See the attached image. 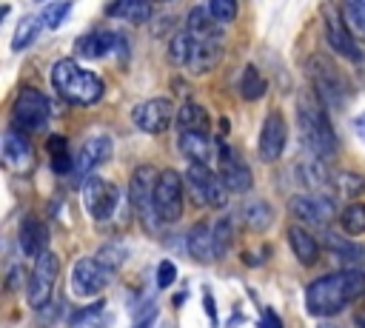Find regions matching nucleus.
Masks as SVG:
<instances>
[{"label": "nucleus", "instance_id": "1", "mask_svg": "<svg viewBox=\"0 0 365 328\" xmlns=\"http://www.w3.org/2000/svg\"><path fill=\"white\" fill-rule=\"evenodd\" d=\"M359 297H365V268H339L305 288V308L311 317H337Z\"/></svg>", "mask_w": 365, "mask_h": 328}, {"label": "nucleus", "instance_id": "2", "mask_svg": "<svg viewBox=\"0 0 365 328\" xmlns=\"http://www.w3.org/2000/svg\"><path fill=\"white\" fill-rule=\"evenodd\" d=\"M294 109H297V129H300L305 148L320 160H331L339 151V140L328 120L325 103L314 92H300Z\"/></svg>", "mask_w": 365, "mask_h": 328}, {"label": "nucleus", "instance_id": "3", "mask_svg": "<svg viewBox=\"0 0 365 328\" xmlns=\"http://www.w3.org/2000/svg\"><path fill=\"white\" fill-rule=\"evenodd\" d=\"M52 86H55V92L66 103H75V106H94V103L103 100V92H106L100 75L83 69L72 58H63V60L55 63V69H52Z\"/></svg>", "mask_w": 365, "mask_h": 328}, {"label": "nucleus", "instance_id": "4", "mask_svg": "<svg viewBox=\"0 0 365 328\" xmlns=\"http://www.w3.org/2000/svg\"><path fill=\"white\" fill-rule=\"evenodd\" d=\"M305 72H308V80L314 83V94L325 106L342 109V103L348 100V80L339 72V66L325 55H311Z\"/></svg>", "mask_w": 365, "mask_h": 328}, {"label": "nucleus", "instance_id": "5", "mask_svg": "<svg viewBox=\"0 0 365 328\" xmlns=\"http://www.w3.org/2000/svg\"><path fill=\"white\" fill-rule=\"evenodd\" d=\"M157 175L154 166H137L131 180H129V200H131V209L137 214V220L143 223L146 231H157L160 229V214H157V206H154V186H157Z\"/></svg>", "mask_w": 365, "mask_h": 328}, {"label": "nucleus", "instance_id": "6", "mask_svg": "<svg viewBox=\"0 0 365 328\" xmlns=\"http://www.w3.org/2000/svg\"><path fill=\"white\" fill-rule=\"evenodd\" d=\"M52 120V103L43 92L26 86L18 92L15 106H12V126L21 131H43Z\"/></svg>", "mask_w": 365, "mask_h": 328}, {"label": "nucleus", "instance_id": "7", "mask_svg": "<svg viewBox=\"0 0 365 328\" xmlns=\"http://www.w3.org/2000/svg\"><path fill=\"white\" fill-rule=\"evenodd\" d=\"M186 189L203 209H223L229 203V189L220 175H214L209 166H195L189 163L186 169Z\"/></svg>", "mask_w": 365, "mask_h": 328}, {"label": "nucleus", "instance_id": "8", "mask_svg": "<svg viewBox=\"0 0 365 328\" xmlns=\"http://www.w3.org/2000/svg\"><path fill=\"white\" fill-rule=\"evenodd\" d=\"M83 209L94 223H109L120 209V189L111 180L92 175L83 183Z\"/></svg>", "mask_w": 365, "mask_h": 328}, {"label": "nucleus", "instance_id": "9", "mask_svg": "<svg viewBox=\"0 0 365 328\" xmlns=\"http://www.w3.org/2000/svg\"><path fill=\"white\" fill-rule=\"evenodd\" d=\"M288 212L300 226H317V229H328L337 220V203L331 197H325L322 192H303L294 195L288 200Z\"/></svg>", "mask_w": 365, "mask_h": 328}, {"label": "nucleus", "instance_id": "10", "mask_svg": "<svg viewBox=\"0 0 365 328\" xmlns=\"http://www.w3.org/2000/svg\"><path fill=\"white\" fill-rule=\"evenodd\" d=\"M58 277H60V257L55 251H46L35 260L32 266V274H29V283H26V300L32 308H43L49 305L52 300V291L58 285Z\"/></svg>", "mask_w": 365, "mask_h": 328}, {"label": "nucleus", "instance_id": "11", "mask_svg": "<svg viewBox=\"0 0 365 328\" xmlns=\"http://www.w3.org/2000/svg\"><path fill=\"white\" fill-rule=\"evenodd\" d=\"M182 180L174 169H163L157 175V186H154V206L163 223H177L186 209V192H182Z\"/></svg>", "mask_w": 365, "mask_h": 328}, {"label": "nucleus", "instance_id": "12", "mask_svg": "<svg viewBox=\"0 0 365 328\" xmlns=\"http://www.w3.org/2000/svg\"><path fill=\"white\" fill-rule=\"evenodd\" d=\"M322 26H325V40H328V46H331L342 60H351V63H359V60H362V49H359V43H356L351 26L345 23V15H342L337 6H331V4L322 6Z\"/></svg>", "mask_w": 365, "mask_h": 328}, {"label": "nucleus", "instance_id": "13", "mask_svg": "<svg viewBox=\"0 0 365 328\" xmlns=\"http://www.w3.org/2000/svg\"><path fill=\"white\" fill-rule=\"evenodd\" d=\"M217 166H220V177L226 183L229 192L234 195H249L254 186L251 169L246 166V160L240 157V151L229 143H217Z\"/></svg>", "mask_w": 365, "mask_h": 328}, {"label": "nucleus", "instance_id": "14", "mask_svg": "<svg viewBox=\"0 0 365 328\" xmlns=\"http://www.w3.org/2000/svg\"><path fill=\"white\" fill-rule=\"evenodd\" d=\"M111 280V271L97 257H80L72 268V294L80 300L97 297Z\"/></svg>", "mask_w": 365, "mask_h": 328}, {"label": "nucleus", "instance_id": "15", "mask_svg": "<svg viewBox=\"0 0 365 328\" xmlns=\"http://www.w3.org/2000/svg\"><path fill=\"white\" fill-rule=\"evenodd\" d=\"M177 120L174 103L168 97H151L131 109V123L146 134H163Z\"/></svg>", "mask_w": 365, "mask_h": 328}, {"label": "nucleus", "instance_id": "16", "mask_svg": "<svg viewBox=\"0 0 365 328\" xmlns=\"http://www.w3.org/2000/svg\"><path fill=\"white\" fill-rule=\"evenodd\" d=\"M114 151V143L109 134H92L83 140L77 157H75V172H72V183H86L92 177V172L106 163Z\"/></svg>", "mask_w": 365, "mask_h": 328}, {"label": "nucleus", "instance_id": "17", "mask_svg": "<svg viewBox=\"0 0 365 328\" xmlns=\"http://www.w3.org/2000/svg\"><path fill=\"white\" fill-rule=\"evenodd\" d=\"M4 163H6V169L18 172V175H26L35 169V148H32L26 131H21L15 126L4 131Z\"/></svg>", "mask_w": 365, "mask_h": 328}, {"label": "nucleus", "instance_id": "18", "mask_svg": "<svg viewBox=\"0 0 365 328\" xmlns=\"http://www.w3.org/2000/svg\"><path fill=\"white\" fill-rule=\"evenodd\" d=\"M285 143H288V126L283 120L280 111H271L260 129V140H257V151H260V160L263 163H277L285 151Z\"/></svg>", "mask_w": 365, "mask_h": 328}, {"label": "nucleus", "instance_id": "19", "mask_svg": "<svg viewBox=\"0 0 365 328\" xmlns=\"http://www.w3.org/2000/svg\"><path fill=\"white\" fill-rule=\"evenodd\" d=\"M18 246L26 257L38 260L49 251V229L38 214H23L18 223Z\"/></svg>", "mask_w": 365, "mask_h": 328}, {"label": "nucleus", "instance_id": "20", "mask_svg": "<svg viewBox=\"0 0 365 328\" xmlns=\"http://www.w3.org/2000/svg\"><path fill=\"white\" fill-rule=\"evenodd\" d=\"M177 148L195 166H209L217 157V143L212 140L209 131H180L177 134Z\"/></svg>", "mask_w": 365, "mask_h": 328}, {"label": "nucleus", "instance_id": "21", "mask_svg": "<svg viewBox=\"0 0 365 328\" xmlns=\"http://www.w3.org/2000/svg\"><path fill=\"white\" fill-rule=\"evenodd\" d=\"M186 32L197 43H223V23L212 15L209 6H195L186 18Z\"/></svg>", "mask_w": 365, "mask_h": 328}, {"label": "nucleus", "instance_id": "22", "mask_svg": "<svg viewBox=\"0 0 365 328\" xmlns=\"http://www.w3.org/2000/svg\"><path fill=\"white\" fill-rule=\"evenodd\" d=\"M285 237H288L291 254L297 257V263H300V266H305V268H308V266H314V263L320 260V248H322V243H320V237H314L305 226H300V223L288 226Z\"/></svg>", "mask_w": 365, "mask_h": 328}, {"label": "nucleus", "instance_id": "23", "mask_svg": "<svg viewBox=\"0 0 365 328\" xmlns=\"http://www.w3.org/2000/svg\"><path fill=\"white\" fill-rule=\"evenodd\" d=\"M123 43V38L117 32H106V29H94L89 35H83L77 40V55L80 58H89V60H100L106 55H114L117 46Z\"/></svg>", "mask_w": 365, "mask_h": 328}, {"label": "nucleus", "instance_id": "24", "mask_svg": "<svg viewBox=\"0 0 365 328\" xmlns=\"http://www.w3.org/2000/svg\"><path fill=\"white\" fill-rule=\"evenodd\" d=\"M186 248L197 263H214L217 257V243H214V223H197L192 226L186 237Z\"/></svg>", "mask_w": 365, "mask_h": 328}, {"label": "nucleus", "instance_id": "25", "mask_svg": "<svg viewBox=\"0 0 365 328\" xmlns=\"http://www.w3.org/2000/svg\"><path fill=\"white\" fill-rule=\"evenodd\" d=\"M294 177L305 186V189H311V192H322V189H331V180H334V175H328V169H325V160H320V157H308V160H300L297 166H294Z\"/></svg>", "mask_w": 365, "mask_h": 328}, {"label": "nucleus", "instance_id": "26", "mask_svg": "<svg viewBox=\"0 0 365 328\" xmlns=\"http://www.w3.org/2000/svg\"><path fill=\"white\" fill-rule=\"evenodd\" d=\"M240 214H243V220H246V229L249 231H266L271 223H274V206L268 203V200H263V197H249L246 203H243V209H240Z\"/></svg>", "mask_w": 365, "mask_h": 328}, {"label": "nucleus", "instance_id": "27", "mask_svg": "<svg viewBox=\"0 0 365 328\" xmlns=\"http://www.w3.org/2000/svg\"><path fill=\"white\" fill-rule=\"evenodd\" d=\"M106 15L129 23H146L151 18V0H109Z\"/></svg>", "mask_w": 365, "mask_h": 328}, {"label": "nucleus", "instance_id": "28", "mask_svg": "<svg viewBox=\"0 0 365 328\" xmlns=\"http://www.w3.org/2000/svg\"><path fill=\"white\" fill-rule=\"evenodd\" d=\"M177 129L180 131H209L212 120H209L206 106H200L197 100H186L177 109Z\"/></svg>", "mask_w": 365, "mask_h": 328}, {"label": "nucleus", "instance_id": "29", "mask_svg": "<svg viewBox=\"0 0 365 328\" xmlns=\"http://www.w3.org/2000/svg\"><path fill=\"white\" fill-rule=\"evenodd\" d=\"M220 58H223V43H197L195 40V55H192L189 72L192 75H206L220 63Z\"/></svg>", "mask_w": 365, "mask_h": 328}, {"label": "nucleus", "instance_id": "30", "mask_svg": "<svg viewBox=\"0 0 365 328\" xmlns=\"http://www.w3.org/2000/svg\"><path fill=\"white\" fill-rule=\"evenodd\" d=\"M43 15H23V21L18 23V32H15V40H12V52H23L35 43V38L43 32Z\"/></svg>", "mask_w": 365, "mask_h": 328}, {"label": "nucleus", "instance_id": "31", "mask_svg": "<svg viewBox=\"0 0 365 328\" xmlns=\"http://www.w3.org/2000/svg\"><path fill=\"white\" fill-rule=\"evenodd\" d=\"M192 55H195V38H192L186 29H182V32H177V35L171 38V43H168V60H171L174 66H186V69H189Z\"/></svg>", "mask_w": 365, "mask_h": 328}, {"label": "nucleus", "instance_id": "32", "mask_svg": "<svg viewBox=\"0 0 365 328\" xmlns=\"http://www.w3.org/2000/svg\"><path fill=\"white\" fill-rule=\"evenodd\" d=\"M266 92H268L266 77L260 75L257 66L249 63V66L243 69V77H240V94H243V100H260Z\"/></svg>", "mask_w": 365, "mask_h": 328}, {"label": "nucleus", "instance_id": "33", "mask_svg": "<svg viewBox=\"0 0 365 328\" xmlns=\"http://www.w3.org/2000/svg\"><path fill=\"white\" fill-rule=\"evenodd\" d=\"M331 189L339 197H359V195H365V177L356 172H337L331 180Z\"/></svg>", "mask_w": 365, "mask_h": 328}, {"label": "nucleus", "instance_id": "34", "mask_svg": "<svg viewBox=\"0 0 365 328\" xmlns=\"http://www.w3.org/2000/svg\"><path fill=\"white\" fill-rule=\"evenodd\" d=\"M339 226L348 237H362L365 234V203H351L339 214Z\"/></svg>", "mask_w": 365, "mask_h": 328}, {"label": "nucleus", "instance_id": "35", "mask_svg": "<svg viewBox=\"0 0 365 328\" xmlns=\"http://www.w3.org/2000/svg\"><path fill=\"white\" fill-rule=\"evenodd\" d=\"M342 15L356 40H365V0H342Z\"/></svg>", "mask_w": 365, "mask_h": 328}, {"label": "nucleus", "instance_id": "36", "mask_svg": "<svg viewBox=\"0 0 365 328\" xmlns=\"http://www.w3.org/2000/svg\"><path fill=\"white\" fill-rule=\"evenodd\" d=\"M103 317H106V302L103 300H97L94 305H89V308H80L75 317H72V328H100L103 325Z\"/></svg>", "mask_w": 365, "mask_h": 328}, {"label": "nucleus", "instance_id": "37", "mask_svg": "<svg viewBox=\"0 0 365 328\" xmlns=\"http://www.w3.org/2000/svg\"><path fill=\"white\" fill-rule=\"evenodd\" d=\"M231 237H234L231 217H217V220H214V243H217V257H226V251H229V246H231Z\"/></svg>", "mask_w": 365, "mask_h": 328}, {"label": "nucleus", "instance_id": "38", "mask_svg": "<svg viewBox=\"0 0 365 328\" xmlns=\"http://www.w3.org/2000/svg\"><path fill=\"white\" fill-rule=\"evenodd\" d=\"M94 257H97L109 271H117V268L126 263V248H123L120 243H109V246H103Z\"/></svg>", "mask_w": 365, "mask_h": 328}, {"label": "nucleus", "instance_id": "39", "mask_svg": "<svg viewBox=\"0 0 365 328\" xmlns=\"http://www.w3.org/2000/svg\"><path fill=\"white\" fill-rule=\"evenodd\" d=\"M209 9L220 23H234L240 15V4L237 0H209Z\"/></svg>", "mask_w": 365, "mask_h": 328}, {"label": "nucleus", "instance_id": "40", "mask_svg": "<svg viewBox=\"0 0 365 328\" xmlns=\"http://www.w3.org/2000/svg\"><path fill=\"white\" fill-rule=\"evenodd\" d=\"M69 12H72V0H58V4L46 6V12H43V26H46V29H58V26L69 18Z\"/></svg>", "mask_w": 365, "mask_h": 328}, {"label": "nucleus", "instance_id": "41", "mask_svg": "<svg viewBox=\"0 0 365 328\" xmlns=\"http://www.w3.org/2000/svg\"><path fill=\"white\" fill-rule=\"evenodd\" d=\"M157 325V302L148 300L146 305L137 308V317H134V325L131 328H154Z\"/></svg>", "mask_w": 365, "mask_h": 328}, {"label": "nucleus", "instance_id": "42", "mask_svg": "<svg viewBox=\"0 0 365 328\" xmlns=\"http://www.w3.org/2000/svg\"><path fill=\"white\" fill-rule=\"evenodd\" d=\"M154 280H157V288H171L174 280H177V266H174L171 260H163V263L157 266Z\"/></svg>", "mask_w": 365, "mask_h": 328}, {"label": "nucleus", "instance_id": "43", "mask_svg": "<svg viewBox=\"0 0 365 328\" xmlns=\"http://www.w3.org/2000/svg\"><path fill=\"white\" fill-rule=\"evenodd\" d=\"M60 317V305L58 302H49V305H43V308H38V314H35V325H52L55 319Z\"/></svg>", "mask_w": 365, "mask_h": 328}, {"label": "nucleus", "instance_id": "44", "mask_svg": "<svg viewBox=\"0 0 365 328\" xmlns=\"http://www.w3.org/2000/svg\"><path fill=\"white\" fill-rule=\"evenodd\" d=\"M46 151H49V157L69 154V140H66L63 134H49V137H46Z\"/></svg>", "mask_w": 365, "mask_h": 328}, {"label": "nucleus", "instance_id": "45", "mask_svg": "<svg viewBox=\"0 0 365 328\" xmlns=\"http://www.w3.org/2000/svg\"><path fill=\"white\" fill-rule=\"evenodd\" d=\"M260 328H283V319L274 308H263V317H260Z\"/></svg>", "mask_w": 365, "mask_h": 328}, {"label": "nucleus", "instance_id": "46", "mask_svg": "<svg viewBox=\"0 0 365 328\" xmlns=\"http://www.w3.org/2000/svg\"><path fill=\"white\" fill-rule=\"evenodd\" d=\"M354 129H356V134H359V140L365 143V111L354 117Z\"/></svg>", "mask_w": 365, "mask_h": 328}, {"label": "nucleus", "instance_id": "47", "mask_svg": "<svg viewBox=\"0 0 365 328\" xmlns=\"http://www.w3.org/2000/svg\"><path fill=\"white\" fill-rule=\"evenodd\" d=\"M317 328H339V325H331V322H322V325H317Z\"/></svg>", "mask_w": 365, "mask_h": 328}, {"label": "nucleus", "instance_id": "48", "mask_svg": "<svg viewBox=\"0 0 365 328\" xmlns=\"http://www.w3.org/2000/svg\"><path fill=\"white\" fill-rule=\"evenodd\" d=\"M160 328H174V322H163V325H160Z\"/></svg>", "mask_w": 365, "mask_h": 328}, {"label": "nucleus", "instance_id": "49", "mask_svg": "<svg viewBox=\"0 0 365 328\" xmlns=\"http://www.w3.org/2000/svg\"><path fill=\"white\" fill-rule=\"evenodd\" d=\"M38 4H40V0H38Z\"/></svg>", "mask_w": 365, "mask_h": 328}]
</instances>
